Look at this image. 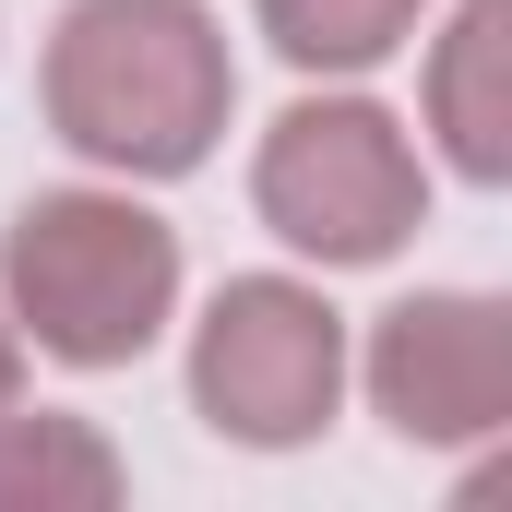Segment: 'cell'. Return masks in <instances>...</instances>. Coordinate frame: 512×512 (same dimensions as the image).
I'll return each instance as SVG.
<instances>
[{
	"instance_id": "6da1fadb",
	"label": "cell",
	"mask_w": 512,
	"mask_h": 512,
	"mask_svg": "<svg viewBox=\"0 0 512 512\" xmlns=\"http://www.w3.org/2000/svg\"><path fill=\"white\" fill-rule=\"evenodd\" d=\"M286 24H298V48H334V60H358V48H382V12L393 0H274Z\"/></svg>"
}]
</instances>
